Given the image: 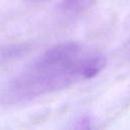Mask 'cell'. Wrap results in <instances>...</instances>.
<instances>
[{
	"label": "cell",
	"mask_w": 130,
	"mask_h": 130,
	"mask_svg": "<svg viewBox=\"0 0 130 130\" xmlns=\"http://www.w3.org/2000/svg\"><path fill=\"white\" fill-rule=\"evenodd\" d=\"M29 1H32V2H41V1H47V0H29Z\"/></svg>",
	"instance_id": "3957f363"
},
{
	"label": "cell",
	"mask_w": 130,
	"mask_h": 130,
	"mask_svg": "<svg viewBox=\"0 0 130 130\" xmlns=\"http://www.w3.org/2000/svg\"><path fill=\"white\" fill-rule=\"evenodd\" d=\"M31 51L28 43H14L0 46V65L16 61Z\"/></svg>",
	"instance_id": "7a4b0ae2"
},
{
	"label": "cell",
	"mask_w": 130,
	"mask_h": 130,
	"mask_svg": "<svg viewBox=\"0 0 130 130\" xmlns=\"http://www.w3.org/2000/svg\"><path fill=\"white\" fill-rule=\"evenodd\" d=\"M107 65L101 52L75 42L52 46L0 89L2 105H17L95 77Z\"/></svg>",
	"instance_id": "6da1fadb"
}]
</instances>
